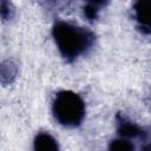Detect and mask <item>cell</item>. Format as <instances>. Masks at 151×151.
I'll return each instance as SVG.
<instances>
[{"label": "cell", "mask_w": 151, "mask_h": 151, "mask_svg": "<svg viewBox=\"0 0 151 151\" xmlns=\"http://www.w3.org/2000/svg\"><path fill=\"white\" fill-rule=\"evenodd\" d=\"M35 151H59L58 144L53 137L47 133H40L34 140Z\"/></svg>", "instance_id": "cell-4"}, {"label": "cell", "mask_w": 151, "mask_h": 151, "mask_svg": "<svg viewBox=\"0 0 151 151\" xmlns=\"http://www.w3.org/2000/svg\"><path fill=\"white\" fill-rule=\"evenodd\" d=\"M57 45L65 57H77L90 44V34L83 28L66 22H58L53 28Z\"/></svg>", "instance_id": "cell-1"}, {"label": "cell", "mask_w": 151, "mask_h": 151, "mask_svg": "<svg viewBox=\"0 0 151 151\" xmlns=\"http://www.w3.org/2000/svg\"><path fill=\"white\" fill-rule=\"evenodd\" d=\"M110 151H133V146L126 140L118 139L111 143Z\"/></svg>", "instance_id": "cell-5"}, {"label": "cell", "mask_w": 151, "mask_h": 151, "mask_svg": "<svg viewBox=\"0 0 151 151\" xmlns=\"http://www.w3.org/2000/svg\"><path fill=\"white\" fill-rule=\"evenodd\" d=\"M119 132L123 136H136L139 132V130L137 126H134L132 124H123L119 127Z\"/></svg>", "instance_id": "cell-6"}, {"label": "cell", "mask_w": 151, "mask_h": 151, "mask_svg": "<svg viewBox=\"0 0 151 151\" xmlns=\"http://www.w3.org/2000/svg\"><path fill=\"white\" fill-rule=\"evenodd\" d=\"M53 112L60 124L74 126L81 122L85 113V106L78 94L71 91H63L58 93L54 99Z\"/></svg>", "instance_id": "cell-2"}, {"label": "cell", "mask_w": 151, "mask_h": 151, "mask_svg": "<svg viewBox=\"0 0 151 151\" xmlns=\"http://www.w3.org/2000/svg\"><path fill=\"white\" fill-rule=\"evenodd\" d=\"M136 15L140 25L144 28L151 31V0L137 2Z\"/></svg>", "instance_id": "cell-3"}]
</instances>
